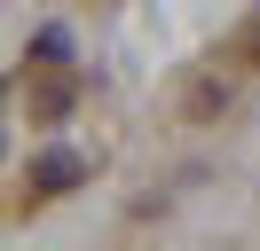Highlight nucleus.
Listing matches in <instances>:
<instances>
[{
	"label": "nucleus",
	"instance_id": "obj_1",
	"mask_svg": "<svg viewBox=\"0 0 260 251\" xmlns=\"http://www.w3.org/2000/svg\"><path fill=\"white\" fill-rule=\"evenodd\" d=\"M174 102H181V118H189V126H213V118H229V102H237V94H229L221 71H189Z\"/></svg>",
	"mask_w": 260,
	"mask_h": 251
},
{
	"label": "nucleus",
	"instance_id": "obj_2",
	"mask_svg": "<svg viewBox=\"0 0 260 251\" xmlns=\"http://www.w3.org/2000/svg\"><path fill=\"white\" fill-rule=\"evenodd\" d=\"M63 188H79V157H71V149L32 157V196H63Z\"/></svg>",
	"mask_w": 260,
	"mask_h": 251
},
{
	"label": "nucleus",
	"instance_id": "obj_3",
	"mask_svg": "<svg viewBox=\"0 0 260 251\" xmlns=\"http://www.w3.org/2000/svg\"><path fill=\"white\" fill-rule=\"evenodd\" d=\"M63 110H71V78H40V87H32V118H63Z\"/></svg>",
	"mask_w": 260,
	"mask_h": 251
},
{
	"label": "nucleus",
	"instance_id": "obj_4",
	"mask_svg": "<svg viewBox=\"0 0 260 251\" xmlns=\"http://www.w3.org/2000/svg\"><path fill=\"white\" fill-rule=\"evenodd\" d=\"M32 55H40V63H63V55H71V39H63V31L48 24V31H40V39H32Z\"/></svg>",
	"mask_w": 260,
	"mask_h": 251
},
{
	"label": "nucleus",
	"instance_id": "obj_5",
	"mask_svg": "<svg viewBox=\"0 0 260 251\" xmlns=\"http://www.w3.org/2000/svg\"><path fill=\"white\" fill-rule=\"evenodd\" d=\"M252 63H260V31H252Z\"/></svg>",
	"mask_w": 260,
	"mask_h": 251
}]
</instances>
